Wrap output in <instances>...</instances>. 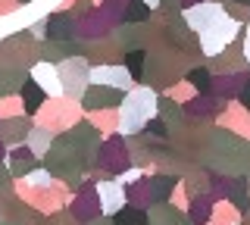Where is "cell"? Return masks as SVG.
I'll list each match as a JSON object with an SVG mask.
<instances>
[{
  "label": "cell",
  "mask_w": 250,
  "mask_h": 225,
  "mask_svg": "<svg viewBox=\"0 0 250 225\" xmlns=\"http://www.w3.org/2000/svg\"><path fill=\"white\" fill-rule=\"evenodd\" d=\"M47 32H50V38L62 41V38H72V32H75V22L69 19V16H53L50 22H47Z\"/></svg>",
  "instance_id": "cell-4"
},
{
  "label": "cell",
  "mask_w": 250,
  "mask_h": 225,
  "mask_svg": "<svg viewBox=\"0 0 250 225\" xmlns=\"http://www.w3.org/2000/svg\"><path fill=\"white\" fill-rule=\"evenodd\" d=\"M100 79H106V82H113V84H125V72H113V69H104V72H97V82Z\"/></svg>",
  "instance_id": "cell-9"
},
{
  "label": "cell",
  "mask_w": 250,
  "mask_h": 225,
  "mask_svg": "<svg viewBox=\"0 0 250 225\" xmlns=\"http://www.w3.org/2000/svg\"><path fill=\"white\" fill-rule=\"evenodd\" d=\"M247 53H250V38H247Z\"/></svg>",
  "instance_id": "cell-12"
},
{
  "label": "cell",
  "mask_w": 250,
  "mask_h": 225,
  "mask_svg": "<svg viewBox=\"0 0 250 225\" xmlns=\"http://www.w3.org/2000/svg\"><path fill=\"white\" fill-rule=\"evenodd\" d=\"M188 79H191L194 84H197L200 91H207V88H209V72H207V69H194V72L188 75Z\"/></svg>",
  "instance_id": "cell-6"
},
{
  "label": "cell",
  "mask_w": 250,
  "mask_h": 225,
  "mask_svg": "<svg viewBox=\"0 0 250 225\" xmlns=\"http://www.w3.org/2000/svg\"><path fill=\"white\" fill-rule=\"evenodd\" d=\"M128 106H131V110L125 113V128H138V125H141V119L150 122V113H153V94L141 91V94L128 97Z\"/></svg>",
  "instance_id": "cell-1"
},
{
  "label": "cell",
  "mask_w": 250,
  "mask_h": 225,
  "mask_svg": "<svg viewBox=\"0 0 250 225\" xmlns=\"http://www.w3.org/2000/svg\"><path fill=\"white\" fill-rule=\"evenodd\" d=\"M22 100H25V113L31 116L41 106V100H44V91L38 88V82L35 79H25V88H22Z\"/></svg>",
  "instance_id": "cell-3"
},
{
  "label": "cell",
  "mask_w": 250,
  "mask_h": 225,
  "mask_svg": "<svg viewBox=\"0 0 250 225\" xmlns=\"http://www.w3.org/2000/svg\"><path fill=\"white\" fill-rule=\"evenodd\" d=\"M113 225H147V213L141 206H119Z\"/></svg>",
  "instance_id": "cell-2"
},
{
  "label": "cell",
  "mask_w": 250,
  "mask_h": 225,
  "mask_svg": "<svg viewBox=\"0 0 250 225\" xmlns=\"http://www.w3.org/2000/svg\"><path fill=\"white\" fill-rule=\"evenodd\" d=\"M147 131H153V135H166V128H163V122H147Z\"/></svg>",
  "instance_id": "cell-10"
},
{
  "label": "cell",
  "mask_w": 250,
  "mask_h": 225,
  "mask_svg": "<svg viewBox=\"0 0 250 225\" xmlns=\"http://www.w3.org/2000/svg\"><path fill=\"white\" fill-rule=\"evenodd\" d=\"M13 160H16V172H22V169L31 172V169H35V157H31V150H19Z\"/></svg>",
  "instance_id": "cell-5"
},
{
  "label": "cell",
  "mask_w": 250,
  "mask_h": 225,
  "mask_svg": "<svg viewBox=\"0 0 250 225\" xmlns=\"http://www.w3.org/2000/svg\"><path fill=\"white\" fill-rule=\"evenodd\" d=\"M241 3H250V0H241Z\"/></svg>",
  "instance_id": "cell-13"
},
{
  "label": "cell",
  "mask_w": 250,
  "mask_h": 225,
  "mask_svg": "<svg viewBox=\"0 0 250 225\" xmlns=\"http://www.w3.org/2000/svg\"><path fill=\"white\" fill-rule=\"evenodd\" d=\"M150 10H144V0H131V13H125V19H147Z\"/></svg>",
  "instance_id": "cell-7"
},
{
  "label": "cell",
  "mask_w": 250,
  "mask_h": 225,
  "mask_svg": "<svg viewBox=\"0 0 250 225\" xmlns=\"http://www.w3.org/2000/svg\"><path fill=\"white\" fill-rule=\"evenodd\" d=\"M141 60H144V53H141V50H135V53H128V57H125V63H128L131 75H141Z\"/></svg>",
  "instance_id": "cell-8"
},
{
  "label": "cell",
  "mask_w": 250,
  "mask_h": 225,
  "mask_svg": "<svg viewBox=\"0 0 250 225\" xmlns=\"http://www.w3.org/2000/svg\"><path fill=\"white\" fill-rule=\"evenodd\" d=\"M241 103H244V106H250V82H247V88L241 91Z\"/></svg>",
  "instance_id": "cell-11"
}]
</instances>
